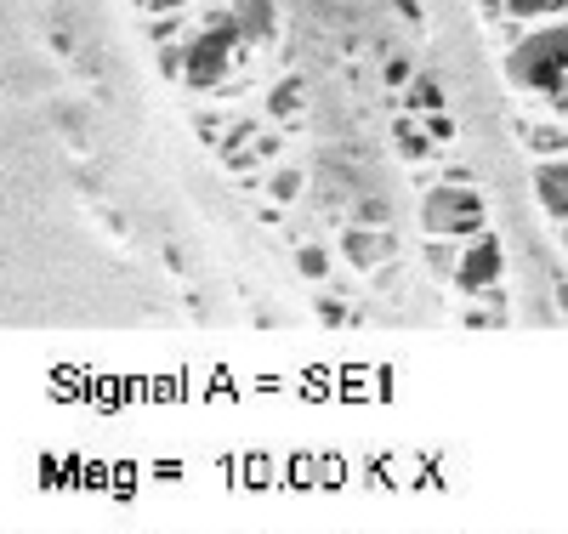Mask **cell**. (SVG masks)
<instances>
[{
    "instance_id": "1",
    "label": "cell",
    "mask_w": 568,
    "mask_h": 534,
    "mask_svg": "<svg viewBox=\"0 0 568 534\" xmlns=\"http://www.w3.org/2000/svg\"><path fill=\"white\" fill-rule=\"evenodd\" d=\"M250 57L256 52L233 35L228 6H211L205 23H199V29L188 23V35H182V80H188L194 91H222L233 74H245Z\"/></svg>"
},
{
    "instance_id": "2",
    "label": "cell",
    "mask_w": 568,
    "mask_h": 534,
    "mask_svg": "<svg viewBox=\"0 0 568 534\" xmlns=\"http://www.w3.org/2000/svg\"><path fill=\"white\" fill-rule=\"evenodd\" d=\"M506 80L546 103L551 91L568 80V23L546 18V23H534V29H523L512 40V52H506Z\"/></svg>"
},
{
    "instance_id": "3",
    "label": "cell",
    "mask_w": 568,
    "mask_h": 534,
    "mask_svg": "<svg viewBox=\"0 0 568 534\" xmlns=\"http://www.w3.org/2000/svg\"><path fill=\"white\" fill-rule=\"evenodd\" d=\"M421 228H426V239H472V233H483V199L472 194V182H438V188H426Z\"/></svg>"
},
{
    "instance_id": "4",
    "label": "cell",
    "mask_w": 568,
    "mask_h": 534,
    "mask_svg": "<svg viewBox=\"0 0 568 534\" xmlns=\"http://www.w3.org/2000/svg\"><path fill=\"white\" fill-rule=\"evenodd\" d=\"M500 279H506V250H500L495 233H472V239H461V256H455L449 285L461 290L466 302H472V296H495L500 302Z\"/></svg>"
},
{
    "instance_id": "5",
    "label": "cell",
    "mask_w": 568,
    "mask_h": 534,
    "mask_svg": "<svg viewBox=\"0 0 568 534\" xmlns=\"http://www.w3.org/2000/svg\"><path fill=\"white\" fill-rule=\"evenodd\" d=\"M228 23H233V35L245 40L250 52L279 46V12H273V0H233Z\"/></svg>"
},
{
    "instance_id": "6",
    "label": "cell",
    "mask_w": 568,
    "mask_h": 534,
    "mask_svg": "<svg viewBox=\"0 0 568 534\" xmlns=\"http://www.w3.org/2000/svg\"><path fill=\"white\" fill-rule=\"evenodd\" d=\"M341 256H347L358 273H375V267L392 262V239H387V233H370L364 222H358V228L341 233Z\"/></svg>"
},
{
    "instance_id": "7",
    "label": "cell",
    "mask_w": 568,
    "mask_h": 534,
    "mask_svg": "<svg viewBox=\"0 0 568 534\" xmlns=\"http://www.w3.org/2000/svg\"><path fill=\"white\" fill-rule=\"evenodd\" d=\"M398 108H404L409 120H421V114H438V108H444V91H438V80L415 74V80L404 86V97H398Z\"/></svg>"
},
{
    "instance_id": "8",
    "label": "cell",
    "mask_w": 568,
    "mask_h": 534,
    "mask_svg": "<svg viewBox=\"0 0 568 534\" xmlns=\"http://www.w3.org/2000/svg\"><path fill=\"white\" fill-rule=\"evenodd\" d=\"M495 18H529V23H546V18H557L568 0H483Z\"/></svg>"
},
{
    "instance_id": "9",
    "label": "cell",
    "mask_w": 568,
    "mask_h": 534,
    "mask_svg": "<svg viewBox=\"0 0 568 534\" xmlns=\"http://www.w3.org/2000/svg\"><path fill=\"white\" fill-rule=\"evenodd\" d=\"M262 188H267V199H273V205H296V199H302V188H307V177L296 171V165H273Z\"/></svg>"
},
{
    "instance_id": "10",
    "label": "cell",
    "mask_w": 568,
    "mask_h": 534,
    "mask_svg": "<svg viewBox=\"0 0 568 534\" xmlns=\"http://www.w3.org/2000/svg\"><path fill=\"white\" fill-rule=\"evenodd\" d=\"M267 114H273V120H296V114H302V80H296V74L267 91Z\"/></svg>"
},
{
    "instance_id": "11",
    "label": "cell",
    "mask_w": 568,
    "mask_h": 534,
    "mask_svg": "<svg viewBox=\"0 0 568 534\" xmlns=\"http://www.w3.org/2000/svg\"><path fill=\"white\" fill-rule=\"evenodd\" d=\"M296 273H302L307 285H324V279H330V250L324 245H296Z\"/></svg>"
},
{
    "instance_id": "12",
    "label": "cell",
    "mask_w": 568,
    "mask_h": 534,
    "mask_svg": "<svg viewBox=\"0 0 568 534\" xmlns=\"http://www.w3.org/2000/svg\"><path fill=\"white\" fill-rule=\"evenodd\" d=\"M392 143L404 148V160H432V137H426V131H415L409 120L392 125Z\"/></svg>"
},
{
    "instance_id": "13",
    "label": "cell",
    "mask_w": 568,
    "mask_h": 534,
    "mask_svg": "<svg viewBox=\"0 0 568 534\" xmlns=\"http://www.w3.org/2000/svg\"><path fill=\"white\" fill-rule=\"evenodd\" d=\"M455 256H461V239H432L426 245V262H432V273L449 285V273H455Z\"/></svg>"
},
{
    "instance_id": "14",
    "label": "cell",
    "mask_w": 568,
    "mask_h": 534,
    "mask_svg": "<svg viewBox=\"0 0 568 534\" xmlns=\"http://www.w3.org/2000/svg\"><path fill=\"white\" fill-rule=\"evenodd\" d=\"M517 131L534 154H568V131H534V125H517Z\"/></svg>"
},
{
    "instance_id": "15",
    "label": "cell",
    "mask_w": 568,
    "mask_h": 534,
    "mask_svg": "<svg viewBox=\"0 0 568 534\" xmlns=\"http://www.w3.org/2000/svg\"><path fill=\"white\" fill-rule=\"evenodd\" d=\"M426 120V137H438V143H455V120H449L444 108H438V114H421Z\"/></svg>"
},
{
    "instance_id": "16",
    "label": "cell",
    "mask_w": 568,
    "mask_h": 534,
    "mask_svg": "<svg viewBox=\"0 0 568 534\" xmlns=\"http://www.w3.org/2000/svg\"><path fill=\"white\" fill-rule=\"evenodd\" d=\"M358 222H364V228H381V222H387V205H381V199H364V205H358Z\"/></svg>"
},
{
    "instance_id": "17",
    "label": "cell",
    "mask_w": 568,
    "mask_h": 534,
    "mask_svg": "<svg viewBox=\"0 0 568 534\" xmlns=\"http://www.w3.org/2000/svg\"><path fill=\"white\" fill-rule=\"evenodd\" d=\"M160 74L165 80H182V46H165L160 52Z\"/></svg>"
},
{
    "instance_id": "18",
    "label": "cell",
    "mask_w": 568,
    "mask_h": 534,
    "mask_svg": "<svg viewBox=\"0 0 568 534\" xmlns=\"http://www.w3.org/2000/svg\"><path fill=\"white\" fill-rule=\"evenodd\" d=\"M409 80H415V69H409L404 57H392L387 63V86H409Z\"/></svg>"
},
{
    "instance_id": "19",
    "label": "cell",
    "mask_w": 568,
    "mask_h": 534,
    "mask_svg": "<svg viewBox=\"0 0 568 534\" xmlns=\"http://www.w3.org/2000/svg\"><path fill=\"white\" fill-rule=\"evenodd\" d=\"M398 12H404L409 29H421V23H426V6H421V0H398Z\"/></svg>"
},
{
    "instance_id": "20",
    "label": "cell",
    "mask_w": 568,
    "mask_h": 534,
    "mask_svg": "<svg viewBox=\"0 0 568 534\" xmlns=\"http://www.w3.org/2000/svg\"><path fill=\"white\" fill-rule=\"evenodd\" d=\"M546 108H551V114H568V80H563V86H557V91L546 97Z\"/></svg>"
},
{
    "instance_id": "21",
    "label": "cell",
    "mask_w": 568,
    "mask_h": 534,
    "mask_svg": "<svg viewBox=\"0 0 568 534\" xmlns=\"http://www.w3.org/2000/svg\"><path fill=\"white\" fill-rule=\"evenodd\" d=\"M319 319L324 324H341V302H319Z\"/></svg>"
},
{
    "instance_id": "22",
    "label": "cell",
    "mask_w": 568,
    "mask_h": 534,
    "mask_svg": "<svg viewBox=\"0 0 568 534\" xmlns=\"http://www.w3.org/2000/svg\"><path fill=\"white\" fill-rule=\"evenodd\" d=\"M563 239H568V222H563Z\"/></svg>"
},
{
    "instance_id": "23",
    "label": "cell",
    "mask_w": 568,
    "mask_h": 534,
    "mask_svg": "<svg viewBox=\"0 0 568 534\" xmlns=\"http://www.w3.org/2000/svg\"><path fill=\"white\" fill-rule=\"evenodd\" d=\"M148 6H154V0H148Z\"/></svg>"
}]
</instances>
